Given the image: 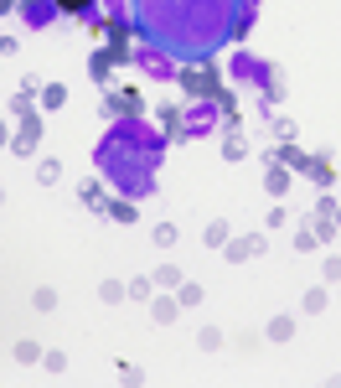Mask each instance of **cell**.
I'll list each match as a JSON object with an SVG mask.
<instances>
[{"label":"cell","mask_w":341,"mask_h":388,"mask_svg":"<svg viewBox=\"0 0 341 388\" xmlns=\"http://www.w3.org/2000/svg\"><path fill=\"white\" fill-rule=\"evenodd\" d=\"M238 6L243 0H130V26L176 62H207L238 41Z\"/></svg>","instance_id":"1"},{"label":"cell","mask_w":341,"mask_h":388,"mask_svg":"<svg viewBox=\"0 0 341 388\" xmlns=\"http://www.w3.org/2000/svg\"><path fill=\"white\" fill-rule=\"evenodd\" d=\"M166 156V140L156 135L151 124H140L135 114H124L119 124H109V135L98 140L93 150V166H98V181H109L119 197H151L156 191V166Z\"/></svg>","instance_id":"2"},{"label":"cell","mask_w":341,"mask_h":388,"mask_svg":"<svg viewBox=\"0 0 341 388\" xmlns=\"http://www.w3.org/2000/svg\"><path fill=\"white\" fill-rule=\"evenodd\" d=\"M130 62H135L145 78H156V83H176V78H181V62L170 57V52H161V47H151V41H135V47H130Z\"/></svg>","instance_id":"3"},{"label":"cell","mask_w":341,"mask_h":388,"mask_svg":"<svg viewBox=\"0 0 341 388\" xmlns=\"http://www.w3.org/2000/svg\"><path fill=\"white\" fill-rule=\"evenodd\" d=\"M228 78H233V83H243V89H274V68H269L264 57H253V52H233Z\"/></svg>","instance_id":"4"},{"label":"cell","mask_w":341,"mask_h":388,"mask_svg":"<svg viewBox=\"0 0 341 388\" xmlns=\"http://www.w3.org/2000/svg\"><path fill=\"white\" fill-rule=\"evenodd\" d=\"M181 129H186V140H202V135H212V129H223V109L212 99H191L181 109Z\"/></svg>","instance_id":"5"},{"label":"cell","mask_w":341,"mask_h":388,"mask_svg":"<svg viewBox=\"0 0 341 388\" xmlns=\"http://www.w3.org/2000/svg\"><path fill=\"white\" fill-rule=\"evenodd\" d=\"M181 83L191 89V99H212L218 94V73H212L207 62H181Z\"/></svg>","instance_id":"6"},{"label":"cell","mask_w":341,"mask_h":388,"mask_svg":"<svg viewBox=\"0 0 341 388\" xmlns=\"http://www.w3.org/2000/svg\"><path fill=\"white\" fill-rule=\"evenodd\" d=\"M16 11H21V21H26V26H31V31H47V26H52V21L62 16V11H57V0H21V6H16Z\"/></svg>","instance_id":"7"},{"label":"cell","mask_w":341,"mask_h":388,"mask_svg":"<svg viewBox=\"0 0 341 388\" xmlns=\"http://www.w3.org/2000/svg\"><path fill=\"white\" fill-rule=\"evenodd\" d=\"M36 129H41V114H21V135H11V145L26 156V150H36Z\"/></svg>","instance_id":"8"},{"label":"cell","mask_w":341,"mask_h":388,"mask_svg":"<svg viewBox=\"0 0 341 388\" xmlns=\"http://www.w3.org/2000/svg\"><path fill=\"white\" fill-rule=\"evenodd\" d=\"M253 254H264V233H243L228 244V259H253Z\"/></svg>","instance_id":"9"},{"label":"cell","mask_w":341,"mask_h":388,"mask_svg":"<svg viewBox=\"0 0 341 388\" xmlns=\"http://www.w3.org/2000/svg\"><path fill=\"white\" fill-rule=\"evenodd\" d=\"M57 11H73V16L88 21V26H98V0H57Z\"/></svg>","instance_id":"10"},{"label":"cell","mask_w":341,"mask_h":388,"mask_svg":"<svg viewBox=\"0 0 341 388\" xmlns=\"http://www.w3.org/2000/svg\"><path fill=\"white\" fill-rule=\"evenodd\" d=\"M176 311H181V300H170V295H161V300H151V316L161 321V327H170V321H176Z\"/></svg>","instance_id":"11"},{"label":"cell","mask_w":341,"mask_h":388,"mask_svg":"<svg viewBox=\"0 0 341 388\" xmlns=\"http://www.w3.org/2000/svg\"><path fill=\"white\" fill-rule=\"evenodd\" d=\"M109 218H114V223H135L140 207H130V197H114V202H109Z\"/></svg>","instance_id":"12"},{"label":"cell","mask_w":341,"mask_h":388,"mask_svg":"<svg viewBox=\"0 0 341 388\" xmlns=\"http://www.w3.org/2000/svg\"><path fill=\"white\" fill-rule=\"evenodd\" d=\"M151 239H156V249H176V239H181V233H176V223H156V233H151Z\"/></svg>","instance_id":"13"},{"label":"cell","mask_w":341,"mask_h":388,"mask_svg":"<svg viewBox=\"0 0 341 388\" xmlns=\"http://www.w3.org/2000/svg\"><path fill=\"white\" fill-rule=\"evenodd\" d=\"M269 337H274V342H290V337H295V316H274V321H269Z\"/></svg>","instance_id":"14"},{"label":"cell","mask_w":341,"mask_h":388,"mask_svg":"<svg viewBox=\"0 0 341 388\" xmlns=\"http://www.w3.org/2000/svg\"><path fill=\"white\" fill-rule=\"evenodd\" d=\"M151 285H166V290H176V285H181V274H176V264H161V269L151 274Z\"/></svg>","instance_id":"15"},{"label":"cell","mask_w":341,"mask_h":388,"mask_svg":"<svg viewBox=\"0 0 341 388\" xmlns=\"http://www.w3.org/2000/svg\"><path fill=\"white\" fill-rule=\"evenodd\" d=\"M57 176H62V166H57L52 156H47V161H36V181H41V186H52Z\"/></svg>","instance_id":"16"},{"label":"cell","mask_w":341,"mask_h":388,"mask_svg":"<svg viewBox=\"0 0 341 388\" xmlns=\"http://www.w3.org/2000/svg\"><path fill=\"white\" fill-rule=\"evenodd\" d=\"M62 104H68V89H57V83L41 89V109H62Z\"/></svg>","instance_id":"17"},{"label":"cell","mask_w":341,"mask_h":388,"mask_svg":"<svg viewBox=\"0 0 341 388\" xmlns=\"http://www.w3.org/2000/svg\"><path fill=\"white\" fill-rule=\"evenodd\" d=\"M98 295H103V300H109V306H119V300H124V295H130V290H124V285H119V279H103V285H98Z\"/></svg>","instance_id":"18"},{"label":"cell","mask_w":341,"mask_h":388,"mask_svg":"<svg viewBox=\"0 0 341 388\" xmlns=\"http://www.w3.org/2000/svg\"><path fill=\"white\" fill-rule=\"evenodd\" d=\"M228 244V223H207V249H218Z\"/></svg>","instance_id":"19"},{"label":"cell","mask_w":341,"mask_h":388,"mask_svg":"<svg viewBox=\"0 0 341 388\" xmlns=\"http://www.w3.org/2000/svg\"><path fill=\"white\" fill-rule=\"evenodd\" d=\"M176 290H181V295H176L181 306H197V300H202V285H176Z\"/></svg>","instance_id":"20"},{"label":"cell","mask_w":341,"mask_h":388,"mask_svg":"<svg viewBox=\"0 0 341 388\" xmlns=\"http://www.w3.org/2000/svg\"><path fill=\"white\" fill-rule=\"evenodd\" d=\"M285 186H290V171H269V191H274V197H280Z\"/></svg>","instance_id":"21"},{"label":"cell","mask_w":341,"mask_h":388,"mask_svg":"<svg viewBox=\"0 0 341 388\" xmlns=\"http://www.w3.org/2000/svg\"><path fill=\"white\" fill-rule=\"evenodd\" d=\"M202 347H207V352H218V347H223V332H218V327H207V332H202Z\"/></svg>","instance_id":"22"},{"label":"cell","mask_w":341,"mask_h":388,"mask_svg":"<svg viewBox=\"0 0 341 388\" xmlns=\"http://www.w3.org/2000/svg\"><path fill=\"white\" fill-rule=\"evenodd\" d=\"M124 290H130V300H145V295H151V279H130Z\"/></svg>","instance_id":"23"},{"label":"cell","mask_w":341,"mask_h":388,"mask_svg":"<svg viewBox=\"0 0 341 388\" xmlns=\"http://www.w3.org/2000/svg\"><path fill=\"white\" fill-rule=\"evenodd\" d=\"M16 357H21V362H36V357H41V347H36V342H21Z\"/></svg>","instance_id":"24"},{"label":"cell","mask_w":341,"mask_h":388,"mask_svg":"<svg viewBox=\"0 0 341 388\" xmlns=\"http://www.w3.org/2000/svg\"><path fill=\"white\" fill-rule=\"evenodd\" d=\"M57 306V290H36V311H52Z\"/></svg>","instance_id":"25"},{"label":"cell","mask_w":341,"mask_h":388,"mask_svg":"<svg viewBox=\"0 0 341 388\" xmlns=\"http://www.w3.org/2000/svg\"><path fill=\"white\" fill-rule=\"evenodd\" d=\"M305 311H326V290H310L305 295Z\"/></svg>","instance_id":"26"},{"label":"cell","mask_w":341,"mask_h":388,"mask_svg":"<svg viewBox=\"0 0 341 388\" xmlns=\"http://www.w3.org/2000/svg\"><path fill=\"white\" fill-rule=\"evenodd\" d=\"M0 145H11V124L6 119H0Z\"/></svg>","instance_id":"27"},{"label":"cell","mask_w":341,"mask_h":388,"mask_svg":"<svg viewBox=\"0 0 341 388\" xmlns=\"http://www.w3.org/2000/svg\"><path fill=\"white\" fill-rule=\"evenodd\" d=\"M16 6H21V0H0V11H16Z\"/></svg>","instance_id":"28"},{"label":"cell","mask_w":341,"mask_h":388,"mask_svg":"<svg viewBox=\"0 0 341 388\" xmlns=\"http://www.w3.org/2000/svg\"><path fill=\"white\" fill-rule=\"evenodd\" d=\"M0 207H6V186H0Z\"/></svg>","instance_id":"29"},{"label":"cell","mask_w":341,"mask_h":388,"mask_svg":"<svg viewBox=\"0 0 341 388\" xmlns=\"http://www.w3.org/2000/svg\"><path fill=\"white\" fill-rule=\"evenodd\" d=\"M0 36H6V31H0Z\"/></svg>","instance_id":"30"}]
</instances>
